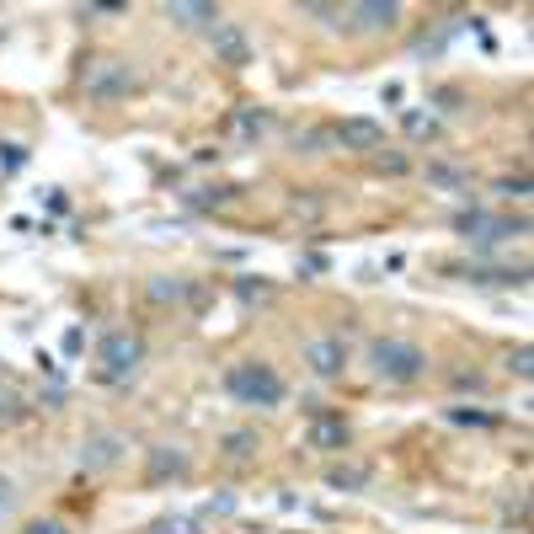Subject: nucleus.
Returning a JSON list of instances; mask_svg holds the SVG:
<instances>
[{
  "mask_svg": "<svg viewBox=\"0 0 534 534\" xmlns=\"http://www.w3.org/2000/svg\"><path fill=\"white\" fill-rule=\"evenodd\" d=\"M187 294H193V289H187L182 278H155V284H150V300L155 305H182Z\"/></svg>",
  "mask_w": 534,
  "mask_h": 534,
  "instance_id": "nucleus-16",
  "label": "nucleus"
},
{
  "mask_svg": "<svg viewBox=\"0 0 534 534\" xmlns=\"http://www.w3.org/2000/svg\"><path fill=\"white\" fill-rule=\"evenodd\" d=\"M348 17H353V27H364V33H390V27L401 22V6L396 0H358Z\"/></svg>",
  "mask_w": 534,
  "mask_h": 534,
  "instance_id": "nucleus-9",
  "label": "nucleus"
},
{
  "mask_svg": "<svg viewBox=\"0 0 534 534\" xmlns=\"http://www.w3.org/2000/svg\"><path fill=\"white\" fill-rule=\"evenodd\" d=\"M300 11H305V17H321L326 27H342V11H337V6H316V0H305Z\"/></svg>",
  "mask_w": 534,
  "mask_h": 534,
  "instance_id": "nucleus-26",
  "label": "nucleus"
},
{
  "mask_svg": "<svg viewBox=\"0 0 534 534\" xmlns=\"http://www.w3.org/2000/svg\"><path fill=\"white\" fill-rule=\"evenodd\" d=\"M310 449H348V422L316 412V422H310Z\"/></svg>",
  "mask_w": 534,
  "mask_h": 534,
  "instance_id": "nucleus-12",
  "label": "nucleus"
},
{
  "mask_svg": "<svg viewBox=\"0 0 534 534\" xmlns=\"http://www.w3.org/2000/svg\"><path fill=\"white\" fill-rule=\"evenodd\" d=\"M428 182L433 187H449V193H465V187H470V177H465L460 166H428Z\"/></svg>",
  "mask_w": 534,
  "mask_h": 534,
  "instance_id": "nucleus-17",
  "label": "nucleus"
},
{
  "mask_svg": "<svg viewBox=\"0 0 534 534\" xmlns=\"http://www.w3.org/2000/svg\"><path fill=\"white\" fill-rule=\"evenodd\" d=\"M235 193L230 187H214V193H187V203H193V209H219V203H230Z\"/></svg>",
  "mask_w": 534,
  "mask_h": 534,
  "instance_id": "nucleus-23",
  "label": "nucleus"
},
{
  "mask_svg": "<svg viewBox=\"0 0 534 534\" xmlns=\"http://www.w3.org/2000/svg\"><path fill=\"white\" fill-rule=\"evenodd\" d=\"M22 534H70V529L59 524V518H38V524H27Z\"/></svg>",
  "mask_w": 534,
  "mask_h": 534,
  "instance_id": "nucleus-30",
  "label": "nucleus"
},
{
  "mask_svg": "<svg viewBox=\"0 0 534 534\" xmlns=\"http://www.w3.org/2000/svg\"><path fill=\"white\" fill-rule=\"evenodd\" d=\"M209 43H214V59H219V65H235V70L251 65V43H246V33H241L235 22H219L214 33H209Z\"/></svg>",
  "mask_w": 534,
  "mask_h": 534,
  "instance_id": "nucleus-8",
  "label": "nucleus"
},
{
  "mask_svg": "<svg viewBox=\"0 0 534 534\" xmlns=\"http://www.w3.org/2000/svg\"><path fill=\"white\" fill-rule=\"evenodd\" d=\"M374 171H390V177H401V171H406V155H374Z\"/></svg>",
  "mask_w": 534,
  "mask_h": 534,
  "instance_id": "nucleus-27",
  "label": "nucleus"
},
{
  "mask_svg": "<svg viewBox=\"0 0 534 534\" xmlns=\"http://www.w3.org/2000/svg\"><path fill=\"white\" fill-rule=\"evenodd\" d=\"M332 139L342 150H358V155H374V150H385V123L380 118H342Z\"/></svg>",
  "mask_w": 534,
  "mask_h": 534,
  "instance_id": "nucleus-6",
  "label": "nucleus"
},
{
  "mask_svg": "<svg viewBox=\"0 0 534 534\" xmlns=\"http://www.w3.org/2000/svg\"><path fill=\"white\" fill-rule=\"evenodd\" d=\"M235 134H267V113H235Z\"/></svg>",
  "mask_w": 534,
  "mask_h": 534,
  "instance_id": "nucleus-24",
  "label": "nucleus"
},
{
  "mask_svg": "<svg viewBox=\"0 0 534 534\" xmlns=\"http://www.w3.org/2000/svg\"><path fill=\"white\" fill-rule=\"evenodd\" d=\"M502 198H529V177H513V182H497Z\"/></svg>",
  "mask_w": 534,
  "mask_h": 534,
  "instance_id": "nucleus-28",
  "label": "nucleus"
},
{
  "mask_svg": "<svg viewBox=\"0 0 534 534\" xmlns=\"http://www.w3.org/2000/svg\"><path fill=\"white\" fill-rule=\"evenodd\" d=\"M454 230L465 235V241H481V246H492V241H508V235H529V219L524 214H486V209H460L454 214Z\"/></svg>",
  "mask_w": 534,
  "mask_h": 534,
  "instance_id": "nucleus-3",
  "label": "nucleus"
},
{
  "mask_svg": "<svg viewBox=\"0 0 534 534\" xmlns=\"http://www.w3.org/2000/svg\"><path fill=\"white\" fill-rule=\"evenodd\" d=\"M166 22H177V27H219V6L214 0H166Z\"/></svg>",
  "mask_w": 534,
  "mask_h": 534,
  "instance_id": "nucleus-10",
  "label": "nucleus"
},
{
  "mask_svg": "<svg viewBox=\"0 0 534 534\" xmlns=\"http://www.w3.org/2000/svg\"><path fill=\"white\" fill-rule=\"evenodd\" d=\"M11 502H17V486H11L6 476H0V518H6V513H11Z\"/></svg>",
  "mask_w": 534,
  "mask_h": 534,
  "instance_id": "nucleus-31",
  "label": "nucleus"
},
{
  "mask_svg": "<svg viewBox=\"0 0 534 534\" xmlns=\"http://www.w3.org/2000/svg\"><path fill=\"white\" fill-rule=\"evenodd\" d=\"M97 364H102V380H129V374L145 364V337L139 332H107L97 342Z\"/></svg>",
  "mask_w": 534,
  "mask_h": 534,
  "instance_id": "nucleus-4",
  "label": "nucleus"
},
{
  "mask_svg": "<svg viewBox=\"0 0 534 534\" xmlns=\"http://www.w3.org/2000/svg\"><path fill=\"white\" fill-rule=\"evenodd\" d=\"M305 364H310V374H321V380H337V374L348 369V342H342V337L305 342Z\"/></svg>",
  "mask_w": 534,
  "mask_h": 534,
  "instance_id": "nucleus-7",
  "label": "nucleus"
},
{
  "mask_svg": "<svg viewBox=\"0 0 534 534\" xmlns=\"http://www.w3.org/2000/svg\"><path fill=\"white\" fill-rule=\"evenodd\" d=\"M508 374L529 380V374H534V353H529V348H513V353H508Z\"/></svg>",
  "mask_w": 534,
  "mask_h": 534,
  "instance_id": "nucleus-25",
  "label": "nucleus"
},
{
  "mask_svg": "<svg viewBox=\"0 0 534 534\" xmlns=\"http://www.w3.org/2000/svg\"><path fill=\"white\" fill-rule=\"evenodd\" d=\"M326 481H332L337 492H358V486L369 481V470H364V465H337V470H332V476H326Z\"/></svg>",
  "mask_w": 534,
  "mask_h": 534,
  "instance_id": "nucleus-18",
  "label": "nucleus"
},
{
  "mask_svg": "<svg viewBox=\"0 0 534 534\" xmlns=\"http://www.w3.org/2000/svg\"><path fill=\"white\" fill-rule=\"evenodd\" d=\"M118 454H123V444H118L113 433H102V438H91L86 465H91V470H107V465H118Z\"/></svg>",
  "mask_w": 534,
  "mask_h": 534,
  "instance_id": "nucleus-14",
  "label": "nucleus"
},
{
  "mask_svg": "<svg viewBox=\"0 0 534 534\" xmlns=\"http://www.w3.org/2000/svg\"><path fill=\"white\" fill-rule=\"evenodd\" d=\"M22 417H27V396H22V385L0 380V428H11V422H22Z\"/></svg>",
  "mask_w": 534,
  "mask_h": 534,
  "instance_id": "nucleus-13",
  "label": "nucleus"
},
{
  "mask_svg": "<svg viewBox=\"0 0 534 534\" xmlns=\"http://www.w3.org/2000/svg\"><path fill=\"white\" fill-rule=\"evenodd\" d=\"M150 534H203V518L198 513H171V518H155Z\"/></svg>",
  "mask_w": 534,
  "mask_h": 534,
  "instance_id": "nucleus-15",
  "label": "nucleus"
},
{
  "mask_svg": "<svg viewBox=\"0 0 534 534\" xmlns=\"http://www.w3.org/2000/svg\"><path fill=\"white\" fill-rule=\"evenodd\" d=\"M225 390H230L241 406H257V412H273V406H284V396H289L284 374H278L273 364H262V358L230 364V369H225Z\"/></svg>",
  "mask_w": 534,
  "mask_h": 534,
  "instance_id": "nucleus-1",
  "label": "nucleus"
},
{
  "mask_svg": "<svg viewBox=\"0 0 534 534\" xmlns=\"http://www.w3.org/2000/svg\"><path fill=\"white\" fill-rule=\"evenodd\" d=\"M369 364L390 385H412V380L428 374V353H422L417 342H406V337H380V342H369Z\"/></svg>",
  "mask_w": 534,
  "mask_h": 534,
  "instance_id": "nucleus-2",
  "label": "nucleus"
},
{
  "mask_svg": "<svg viewBox=\"0 0 534 534\" xmlns=\"http://www.w3.org/2000/svg\"><path fill=\"white\" fill-rule=\"evenodd\" d=\"M118 11H129L123 0H97V6H86V17H118Z\"/></svg>",
  "mask_w": 534,
  "mask_h": 534,
  "instance_id": "nucleus-29",
  "label": "nucleus"
},
{
  "mask_svg": "<svg viewBox=\"0 0 534 534\" xmlns=\"http://www.w3.org/2000/svg\"><path fill=\"white\" fill-rule=\"evenodd\" d=\"M134 86H139V75L129 65H118V59H97V65L86 70V97L91 102H123Z\"/></svg>",
  "mask_w": 534,
  "mask_h": 534,
  "instance_id": "nucleus-5",
  "label": "nucleus"
},
{
  "mask_svg": "<svg viewBox=\"0 0 534 534\" xmlns=\"http://www.w3.org/2000/svg\"><path fill=\"white\" fill-rule=\"evenodd\" d=\"M449 422H460V428H492L497 417H486V412H465V406H449Z\"/></svg>",
  "mask_w": 534,
  "mask_h": 534,
  "instance_id": "nucleus-22",
  "label": "nucleus"
},
{
  "mask_svg": "<svg viewBox=\"0 0 534 534\" xmlns=\"http://www.w3.org/2000/svg\"><path fill=\"white\" fill-rule=\"evenodd\" d=\"M145 476H150V481H166V476H171V481H182V476H187V454H182V449H171V444H155V449H150Z\"/></svg>",
  "mask_w": 534,
  "mask_h": 534,
  "instance_id": "nucleus-11",
  "label": "nucleus"
},
{
  "mask_svg": "<svg viewBox=\"0 0 534 534\" xmlns=\"http://www.w3.org/2000/svg\"><path fill=\"white\" fill-rule=\"evenodd\" d=\"M251 449H257V433H251V428L225 433V454H230V460H251Z\"/></svg>",
  "mask_w": 534,
  "mask_h": 534,
  "instance_id": "nucleus-21",
  "label": "nucleus"
},
{
  "mask_svg": "<svg viewBox=\"0 0 534 534\" xmlns=\"http://www.w3.org/2000/svg\"><path fill=\"white\" fill-rule=\"evenodd\" d=\"M49 209H54V214H65V209H70V198L59 193V187H49Z\"/></svg>",
  "mask_w": 534,
  "mask_h": 534,
  "instance_id": "nucleus-32",
  "label": "nucleus"
},
{
  "mask_svg": "<svg viewBox=\"0 0 534 534\" xmlns=\"http://www.w3.org/2000/svg\"><path fill=\"white\" fill-rule=\"evenodd\" d=\"M27 166V145H17V139H0V177H11V171Z\"/></svg>",
  "mask_w": 534,
  "mask_h": 534,
  "instance_id": "nucleus-19",
  "label": "nucleus"
},
{
  "mask_svg": "<svg viewBox=\"0 0 534 534\" xmlns=\"http://www.w3.org/2000/svg\"><path fill=\"white\" fill-rule=\"evenodd\" d=\"M401 129L412 134V139H438V118H433V113H406Z\"/></svg>",
  "mask_w": 534,
  "mask_h": 534,
  "instance_id": "nucleus-20",
  "label": "nucleus"
},
{
  "mask_svg": "<svg viewBox=\"0 0 534 534\" xmlns=\"http://www.w3.org/2000/svg\"><path fill=\"white\" fill-rule=\"evenodd\" d=\"M241 300H267V284H241Z\"/></svg>",
  "mask_w": 534,
  "mask_h": 534,
  "instance_id": "nucleus-33",
  "label": "nucleus"
}]
</instances>
